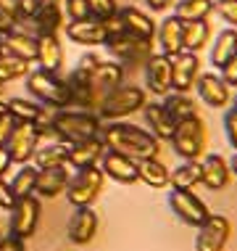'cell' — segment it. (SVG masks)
I'll use <instances>...</instances> for the list:
<instances>
[{
    "label": "cell",
    "instance_id": "f5cc1de1",
    "mask_svg": "<svg viewBox=\"0 0 237 251\" xmlns=\"http://www.w3.org/2000/svg\"><path fill=\"white\" fill-rule=\"evenodd\" d=\"M229 169H232V175H237V153L232 156V161H229Z\"/></svg>",
    "mask_w": 237,
    "mask_h": 251
},
{
    "label": "cell",
    "instance_id": "8992f818",
    "mask_svg": "<svg viewBox=\"0 0 237 251\" xmlns=\"http://www.w3.org/2000/svg\"><path fill=\"white\" fill-rule=\"evenodd\" d=\"M103 182H106V175L98 164L95 167H85V169H77L71 175L69 185H66V199L74 209L77 206H92L98 201L100 191H103Z\"/></svg>",
    "mask_w": 237,
    "mask_h": 251
},
{
    "label": "cell",
    "instance_id": "d590c367",
    "mask_svg": "<svg viewBox=\"0 0 237 251\" xmlns=\"http://www.w3.org/2000/svg\"><path fill=\"white\" fill-rule=\"evenodd\" d=\"M5 108L13 114L16 122H32V125H35L40 119V114H43V103H37V100H32V98H19V96L5 98Z\"/></svg>",
    "mask_w": 237,
    "mask_h": 251
},
{
    "label": "cell",
    "instance_id": "4fadbf2b",
    "mask_svg": "<svg viewBox=\"0 0 237 251\" xmlns=\"http://www.w3.org/2000/svg\"><path fill=\"white\" fill-rule=\"evenodd\" d=\"M195 90H198L203 103L211 106V108H227L229 103H232L229 85L214 72H200L198 79H195Z\"/></svg>",
    "mask_w": 237,
    "mask_h": 251
},
{
    "label": "cell",
    "instance_id": "816d5d0a",
    "mask_svg": "<svg viewBox=\"0 0 237 251\" xmlns=\"http://www.w3.org/2000/svg\"><path fill=\"white\" fill-rule=\"evenodd\" d=\"M145 3H148V8H151V11L164 13L166 8H172V5L177 3V0H145Z\"/></svg>",
    "mask_w": 237,
    "mask_h": 251
},
{
    "label": "cell",
    "instance_id": "836d02e7",
    "mask_svg": "<svg viewBox=\"0 0 237 251\" xmlns=\"http://www.w3.org/2000/svg\"><path fill=\"white\" fill-rule=\"evenodd\" d=\"M161 103H164V108H166V111L172 114L177 122L190 119V117H195V114H198V106H195V100H193V96H190V93L169 90Z\"/></svg>",
    "mask_w": 237,
    "mask_h": 251
},
{
    "label": "cell",
    "instance_id": "484cf974",
    "mask_svg": "<svg viewBox=\"0 0 237 251\" xmlns=\"http://www.w3.org/2000/svg\"><path fill=\"white\" fill-rule=\"evenodd\" d=\"M3 48H5V53L26 61V64L37 61V37L32 35V32L13 29V32H8V35H3Z\"/></svg>",
    "mask_w": 237,
    "mask_h": 251
},
{
    "label": "cell",
    "instance_id": "11a10c76",
    "mask_svg": "<svg viewBox=\"0 0 237 251\" xmlns=\"http://www.w3.org/2000/svg\"><path fill=\"white\" fill-rule=\"evenodd\" d=\"M5 53V48H3V35H0V56Z\"/></svg>",
    "mask_w": 237,
    "mask_h": 251
},
{
    "label": "cell",
    "instance_id": "8fae6325",
    "mask_svg": "<svg viewBox=\"0 0 237 251\" xmlns=\"http://www.w3.org/2000/svg\"><path fill=\"white\" fill-rule=\"evenodd\" d=\"M40 143H43V140H40V132L32 122H16V127H13L5 148L11 151L13 164H29L35 151L40 148Z\"/></svg>",
    "mask_w": 237,
    "mask_h": 251
},
{
    "label": "cell",
    "instance_id": "277c9868",
    "mask_svg": "<svg viewBox=\"0 0 237 251\" xmlns=\"http://www.w3.org/2000/svg\"><path fill=\"white\" fill-rule=\"evenodd\" d=\"M206 140H208V127L198 114L190 119H182L177 122L174 127V135H172V148L174 153L179 156L182 161H198L203 159V151H206Z\"/></svg>",
    "mask_w": 237,
    "mask_h": 251
},
{
    "label": "cell",
    "instance_id": "8d00e7d4",
    "mask_svg": "<svg viewBox=\"0 0 237 251\" xmlns=\"http://www.w3.org/2000/svg\"><path fill=\"white\" fill-rule=\"evenodd\" d=\"M37 175H40V169L35 164H22V167H19V172L13 175V180L8 182L13 196H16V199H22V196H32V193H35Z\"/></svg>",
    "mask_w": 237,
    "mask_h": 251
},
{
    "label": "cell",
    "instance_id": "44dd1931",
    "mask_svg": "<svg viewBox=\"0 0 237 251\" xmlns=\"http://www.w3.org/2000/svg\"><path fill=\"white\" fill-rule=\"evenodd\" d=\"M182 35H185V22L177 16H166L161 22V26L155 29V45H158L155 53H161L166 58L177 56L182 50Z\"/></svg>",
    "mask_w": 237,
    "mask_h": 251
},
{
    "label": "cell",
    "instance_id": "e0dca14e",
    "mask_svg": "<svg viewBox=\"0 0 237 251\" xmlns=\"http://www.w3.org/2000/svg\"><path fill=\"white\" fill-rule=\"evenodd\" d=\"M142 69H145V87L153 96L164 98L172 90V58L161 56V53H153L151 61Z\"/></svg>",
    "mask_w": 237,
    "mask_h": 251
},
{
    "label": "cell",
    "instance_id": "7c38bea8",
    "mask_svg": "<svg viewBox=\"0 0 237 251\" xmlns=\"http://www.w3.org/2000/svg\"><path fill=\"white\" fill-rule=\"evenodd\" d=\"M198 74H200V58H198V53L179 50L177 56H172V90L190 93L195 87Z\"/></svg>",
    "mask_w": 237,
    "mask_h": 251
},
{
    "label": "cell",
    "instance_id": "5bb4252c",
    "mask_svg": "<svg viewBox=\"0 0 237 251\" xmlns=\"http://www.w3.org/2000/svg\"><path fill=\"white\" fill-rule=\"evenodd\" d=\"M98 225H100V220H98V212L92 206H77L71 220H69V225H66V235L77 246H87L98 235Z\"/></svg>",
    "mask_w": 237,
    "mask_h": 251
},
{
    "label": "cell",
    "instance_id": "7bdbcfd3",
    "mask_svg": "<svg viewBox=\"0 0 237 251\" xmlns=\"http://www.w3.org/2000/svg\"><path fill=\"white\" fill-rule=\"evenodd\" d=\"M224 132H227L229 146L237 151V108H235V106L224 111Z\"/></svg>",
    "mask_w": 237,
    "mask_h": 251
},
{
    "label": "cell",
    "instance_id": "9f6ffc18",
    "mask_svg": "<svg viewBox=\"0 0 237 251\" xmlns=\"http://www.w3.org/2000/svg\"><path fill=\"white\" fill-rule=\"evenodd\" d=\"M0 111H5V100L3 98H0Z\"/></svg>",
    "mask_w": 237,
    "mask_h": 251
},
{
    "label": "cell",
    "instance_id": "83f0119b",
    "mask_svg": "<svg viewBox=\"0 0 237 251\" xmlns=\"http://www.w3.org/2000/svg\"><path fill=\"white\" fill-rule=\"evenodd\" d=\"M235 53H237V29H235V26H227V29H221L219 35H216L214 45H211V53H208L211 66L224 69L227 61L232 58Z\"/></svg>",
    "mask_w": 237,
    "mask_h": 251
},
{
    "label": "cell",
    "instance_id": "30bf717a",
    "mask_svg": "<svg viewBox=\"0 0 237 251\" xmlns=\"http://www.w3.org/2000/svg\"><path fill=\"white\" fill-rule=\"evenodd\" d=\"M232 235V222L224 214H211L198 227L195 235V251H224Z\"/></svg>",
    "mask_w": 237,
    "mask_h": 251
},
{
    "label": "cell",
    "instance_id": "f6af8a7d",
    "mask_svg": "<svg viewBox=\"0 0 237 251\" xmlns=\"http://www.w3.org/2000/svg\"><path fill=\"white\" fill-rule=\"evenodd\" d=\"M13 127H16V119H13V114L8 111V108H5V111H0V146L8 143Z\"/></svg>",
    "mask_w": 237,
    "mask_h": 251
},
{
    "label": "cell",
    "instance_id": "d4e9b609",
    "mask_svg": "<svg viewBox=\"0 0 237 251\" xmlns=\"http://www.w3.org/2000/svg\"><path fill=\"white\" fill-rule=\"evenodd\" d=\"M142 114H145V125L148 130H151L158 140H172L174 135V127H177V119L172 117V114L164 108V103H145L142 108Z\"/></svg>",
    "mask_w": 237,
    "mask_h": 251
},
{
    "label": "cell",
    "instance_id": "52a82bcc",
    "mask_svg": "<svg viewBox=\"0 0 237 251\" xmlns=\"http://www.w3.org/2000/svg\"><path fill=\"white\" fill-rule=\"evenodd\" d=\"M106 50L113 56V61L119 64H129V66H145L151 56L155 53L153 40H142L134 37L129 32H119V35H111L106 43Z\"/></svg>",
    "mask_w": 237,
    "mask_h": 251
},
{
    "label": "cell",
    "instance_id": "ba28073f",
    "mask_svg": "<svg viewBox=\"0 0 237 251\" xmlns=\"http://www.w3.org/2000/svg\"><path fill=\"white\" fill-rule=\"evenodd\" d=\"M40 214H43V203L35 193L32 196H22L16 199V203L11 206V220H8V230L13 238L26 241L37 233L40 225Z\"/></svg>",
    "mask_w": 237,
    "mask_h": 251
},
{
    "label": "cell",
    "instance_id": "cb8c5ba5",
    "mask_svg": "<svg viewBox=\"0 0 237 251\" xmlns=\"http://www.w3.org/2000/svg\"><path fill=\"white\" fill-rule=\"evenodd\" d=\"M69 180H71L69 167H47V169H40L35 193L43 196V199H56V196L66 193Z\"/></svg>",
    "mask_w": 237,
    "mask_h": 251
},
{
    "label": "cell",
    "instance_id": "1f68e13d",
    "mask_svg": "<svg viewBox=\"0 0 237 251\" xmlns=\"http://www.w3.org/2000/svg\"><path fill=\"white\" fill-rule=\"evenodd\" d=\"M200 159L198 161H179V167H174L169 172V185L177 191H193L200 182Z\"/></svg>",
    "mask_w": 237,
    "mask_h": 251
},
{
    "label": "cell",
    "instance_id": "5b68a950",
    "mask_svg": "<svg viewBox=\"0 0 237 251\" xmlns=\"http://www.w3.org/2000/svg\"><path fill=\"white\" fill-rule=\"evenodd\" d=\"M26 90L29 96L43 106H53V108H69L71 106V93L66 79H61V74H47L43 69H35L26 74Z\"/></svg>",
    "mask_w": 237,
    "mask_h": 251
},
{
    "label": "cell",
    "instance_id": "ac0fdd59",
    "mask_svg": "<svg viewBox=\"0 0 237 251\" xmlns=\"http://www.w3.org/2000/svg\"><path fill=\"white\" fill-rule=\"evenodd\" d=\"M200 182L208 188V191H221V188L229 185L232 180V169H229V161L219 153H206L200 159Z\"/></svg>",
    "mask_w": 237,
    "mask_h": 251
},
{
    "label": "cell",
    "instance_id": "6da1fadb",
    "mask_svg": "<svg viewBox=\"0 0 237 251\" xmlns=\"http://www.w3.org/2000/svg\"><path fill=\"white\" fill-rule=\"evenodd\" d=\"M100 138L108 151L124 153L129 159L140 161V159H151V156H158L161 151V140L155 138L151 130H142V127L132 125V122H108L100 130Z\"/></svg>",
    "mask_w": 237,
    "mask_h": 251
},
{
    "label": "cell",
    "instance_id": "681fc988",
    "mask_svg": "<svg viewBox=\"0 0 237 251\" xmlns=\"http://www.w3.org/2000/svg\"><path fill=\"white\" fill-rule=\"evenodd\" d=\"M13 159H11V151L5 146H0V177H5V172L11 169Z\"/></svg>",
    "mask_w": 237,
    "mask_h": 251
},
{
    "label": "cell",
    "instance_id": "f35d334b",
    "mask_svg": "<svg viewBox=\"0 0 237 251\" xmlns=\"http://www.w3.org/2000/svg\"><path fill=\"white\" fill-rule=\"evenodd\" d=\"M19 24H22V16H19L16 0H0V35L19 29Z\"/></svg>",
    "mask_w": 237,
    "mask_h": 251
},
{
    "label": "cell",
    "instance_id": "4316f807",
    "mask_svg": "<svg viewBox=\"0 0 237 251\" xmlns=\"http://www.w3.org/2000/svg\"><path fill=\"white\" fill-rule=\"evenodd\" d=\"M121 79H124V66L119 64V61H100V66L90 74V82L95 87V93H111L113 87L121 85Z\"/></svg>",
    "mask_w": 237,
    "mask_h": 251
},
{
    "label": "cell",
    "instance_id": "60d3db41",
    "mask_svg": "<svg viewBox=\"0 0 237 251\" xmlns=\"http://www.w3.org/2000/svg\"><path fill=\"white\" fill-rule=\"evenodd\" d=\"M64 16H69V22H85V19H90V3L87 0H64Z\"/></svg>",
    "mask_w": 237,
    "mask_h": 251
},
{
    "label": "cell",
    "instance_id": "b9f144b4",
    "mask_svg": "<svg viewBox=\"0 0 237 251\" xmlns=\"http://www.w3.org/2000/svg\"><path fill=\"white\" fill-rule=\"evenodd\" d=\"M214 13H219L229 26L237 29V0H214Z\"/></svg>",
    "mask_w": 237,
    "mask_h": 251
},
{
    "label": "cell",
    "instance_id": "e575fe53",
    "mask_svg": "<svg viewBox=\"0 0 237 251\" xmlns=\"http://www.w3.org/2000/svg\"><path fill=\"white\" fill-rule=\"evenodd\" d=\"M214 13V0H177L174 3V16L182 22H200Z\"/></svg>",
    "mask_w": 237,
    "mask_h": 251
},
{
    "label": "cell",
    "instance_id": "7402d4cb",
    "mask_svg": "<svg viewBox=\"0 0 237 251\" xmlns=\"http://www.w3.org/2000/svg\"><path fill=\"white\" fill-rule=\"evenodd\" d=\"M64 45H61L58 35H43L37 37V69L47 74H61L64 72Z\"/></svg>",
    "mask_w": 237,
    "mask_h": 251
},
{
    "label": "cell",
    "instance_id": "603a6c76",
    "mask_svg": "<svg viewBox=\"0 0 237 251\" xmlns=\"http://www.w3.org/2000/svg\"><path fill=\"white\" fill-rule=\"evenodd\" d=\"M108 151L103 138H90V140H82V143H71L69 146V161H66V167H74V169H85V167H95L100 159H103V153Z\"/></svg>",
    "mask_w": 237,
    "mask_h": 251
},
{
    "label": "cell",
    "instance_id": "db71d44e",
    "mask_svg": "<svg viewBox=\"0 0 237 251\" xmlns=\"http://www.w3.org/2000/svg\"><path fill=\"white\" fill-rule=\"evenodd\" d=\"M40 3H43V5H58L61 0H40Z\"/></svg>",
    "mask_w": 237,
    "mask_h": 251
},
{
    "label": "cell",
    "instance_id": "ffe728a7",
    "mask_svg": "<svg viewBox=\"0 0 237 251\" xmlns=\"http://www.w3.org/2000/svg\"><path fill=\"white\" fill-rule=\"evenodd\" d=\"M119 22L124 24V32H129L134 37H142V40H155V29L158 24L153 22L151 13L134 8V5H119Z\"/></svg>",
    "mask_w": 237,
    "mask_h": 251
},
{
    "label": "cell",
    "instance_id": "9c48e42d",
    "mask_svg": "<svg viewBox=\"0 0 237 251\" xmlns=\"http://www.w3.org/2000/svg\"><path fill=\"white\" fill-rule=\"evenodd\" d=\"M169 209L190 227H200L211 217V209L206 206L200 196H195L193 191H177V188H172V193H169Z\"/></svg>",
    "mask_w": 237,
    "mask_h": 251
},
{
    "label": "cell",
    "instance_id": "c3c4849f",
    "mask_svg": "<svg viewBox=\"0 0 237 251\" xmlns=\"http://www.w3.org/2000/svg\"><path fill=\"white\" fill-rule=\"evenodd\" d=\"M100 61H103V58H100L98 53H85V56L79 58V69L87 72V74H92V72L100 66Z\"/></svg>",
    "mask_w": 237,
    "mask_h": 251
},
{
    "label": "cell",
    "instance_id": "bcb514c9",
    "mask_svg": "<svg viewBox=\"0 0 237 251\" xmlns=\"http://www.w3.org/2000/svg\"><path fill=\"white\" fill-rule=\"evenodd\" d=\"M16 203V196H13L11 185L0 177V209H5V212H11V206Z\"/></svg>",
    "mask_w": 237,
    "mask_h": 251
},
{
    "label": "cell",
    "instance_id": "7a4b0ae2",
    "mask_svg": "<svg viewBox=\"0 0 237 251\" xmlns=\"http://www.w3.org/2000/svg\"><path fill=\"white\" fill-rule=\"evenodd\" d=\"M53 130L66 143H82V140L98 138L100 130H103V119L95 111L69 106V108H58L56 119H53Z\"/></svg>",
    "mask_w": 237,
    "mask_h": 251
},
{
    "label": "cell",
    "instance_id": "3957f363",
    "mask_svg": "<svg viewBox=\"0 0 237 251\" xmlns=\"http://www.w3.org/2000/svg\"><path fill=\"white\" fill-rule=\"evenodd\" d=\"M145 103H148V96H145L142 87L119 85V87H113L111 93H106V96L98 100L95 114H98L103 122H119V119L132 117L134 111H142Z\"/></svg>",
    "mask_w": 237,
    "mask_h": 251
},
{
    "label": "cell",
    "instance_id": "f907efd6",
    "mask_svg": "<svg viewBox=\"0 0 237 251\" xmlns=\"http://www.w3.org/2000/svg\"><path fill=\"white\" fill-rule=\"evenodd\" d=\"M0 251H24V241H19V238H3L0 241Z\"/></svg>",
    "mask_w": 237,
    "mask_h": 251
},
{
    "label": "cell",
    "instance_id": "9a60e30c",
    "mask_svg": "<svg viewBox=\"0 0 237 251\" xmlns=\"http://www.w3.org/2000/svg\"><path fill=\"white\" fill-rule=\"evenodd\" d=\"M100 169H103L106 177H111L113 182H119V185H132V182L140 180L137 161L129 159V156H124V153H116V151H106L103 153Z\"/></svg>",
    "mask_w": 237,
    "mask_h": 251
},
{
    "label": "cell",
    "instance_id": "74e56055",
    "mask_svg": "<svg viewBox=\"0 0 237 251\" xmlns=\"http://www.w3.org/2000/svg\"><path fill=\"white\" fill-rule=\"evenodd\" d=\"M32 72V66L26 61L11 56V53H3L0 56V82H11V79H19V77H26Z\"/></svg>",
    "mask_w": 237,
    "mask_h": 251
},
{
    "label": "cell",
    "instance_id": "d6a6232c",
    "mask_svg": "<svg viewBox=\"0 0 237 251\" xmlns=\"http://www.w3.org/2000/svg\"><path fill=\"white\" fill-rule=\"evenodd\" d=\"M137 172H140V180L145 182V185H151V188H166L169 185V169L158 156L140 159L137 161Z\"/></svg>",
    "mask_w": 237,
    "mask_h": 251
},
{
    "label": "cell",
    "instance_id": "2e32d148",
    "mask_svg": "<svg viewBox=\"0 0 237 251\" xmlns=\"http://www.w3.org/2000/svg\"><path fill=\"white\" fill-rule=\"evenodd\" d=\"M66 37L77 45H106L108 43V26L100 19H85V22H69L66 24Z\"/></svg>",
    "mask_w": 237,
    "mask_h": 251
},
{
    "label": "cell",
    "instance_id": "6f0895ef",
    "mask_svg": "<svg viewBox=\"0 0 237 251\" xmlns=\"http://www.w3.org/2000/svg\"><path fill=\"white\" fill-rule=\"evenodd\" d=\"M232 106H235V108H237V96H235V98H232Z\"/></svg>",
    "mask_w": 237,
    "mask_h": 251
},
{
    "label": "cell",
    "instance_id": "f546056e",
    "mask_svg": "<svg viewBox=\"0 0 237 251\" xmlns=\"http://www.w3.org/2000/svg\"><path fill=\"white\" fill-rule=\"evenodd\" d=\"M64 26V11L61 5H43L40 13L32 19V35L43 37V35H58Z\"/></svg>",
    "mask_w": 237,
    "mask_h": 251
},
{
    "label": "cell",
    "instance_id": "ab89813d",
    "mask_svg": "<svg viewBox=\"0 0 237 251\" xmlns=\"http://www.w3.org/2000/svg\"><path fill=\"white\" fill-rule=\"evenodd\" d=\"M87 3H90V16L100 19V22L113 19L119 13V3H116V0H87Z\"/></svg>",
    "mask_w": 237,
    "mask_h": 251
},
{
    "label": "cell",
    "instance_id": "7dc6e473",
    "mask_svg": "<svg viewBox=\"0 0 237 251\" xmlns=\"http://www.w3.org/2000/svg\"><path fill=\"white\" fill-rule=\"evenodd\" d=\"M221 79H224L229 87H237V53L227 61L224 69H221Z\"/></svg>",
    "mask_w": 237,
    "mask_h": 251
},
{
    "label": "cell",
    "instance_id": "d6986e66",
    "mask_svg": "<svg viewBox=\"0 0 237 251\" xmlns=\"http://www.w3.org/2000/svg\"><path fill=\"white\" fill-rule=\"evenodd\" d=\"M66 85H69V93H71V108H85V111L98 108V93H95L87 72H82L77 66V69L66 77Z\"/></svg>",
    "mask_w": 237,
    "mask_h": 251
},
{
    "label": "cell",
    "instance_id": "4dcf8cb0",
    "mask_svg": "<svg viewBox=\"0 0 237 251\" xmlns=\"http://www.w3.org/2000/svg\"><path fill=\"white\" fill-rule=\"evenodd\" d=\"M211 24L208 19H200V22H185V35H182V50L198 53L208 45L211 40Z\"/></svg>",
    "mask_w": 237,
    "mask_h": 251
},
{
    "label": "cell",
    "instance_id": "f1b7e54d",
    "mask_svg": "<svg viewBox=\"0 0 237 251\" xmlns=\"http://www.w3.org/2000/svg\"><path fill=\"white\" fill-rule=\"evenodd\" d=\"M69 146L66 140H50V143L40 146L35 151V167L37 169H47V167H66L69 161Z\"/></svg>",
    "mask_w": 237,
    "mask_h": 251
},
{
    "label": "cell",
    "instance_id": "ee69618b",
    "mask_svg": "<svg viewBox=\"0 0 237 251\" xmlns=\"http://www.w3.org/2000/svg\"><path fill=\"white\" fill-rule=\"evenodd\" d=\"M16 8H19L22 22H32L40 13V8H43V3H40V0H16Z\"/></svg>",
    "mask_w": 237,
    "mask_h": 251
}]
</instances>
